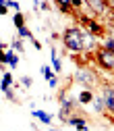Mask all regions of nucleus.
Wrapping results in <instances>:
<instances>
[{"mask_svg": "<svg viewBox=\"0 0 114 131\" xmlns=\"http://www.w3.org/2000/svg\"><path fill=\"white\" fill-rule=\"evenodd\" d=\"M31 119H35V121H40L44 125H52L54 123V117H52L50 112L42 110V108H33V110H31Z\"/></svg>", "mask_w": 114, "mask_h": 131, "instance_id": "0eeeda50", "label": "nucleus"}, {"mask_svg": "<svg viewBox=\"0 0 114 131\" xmlns=\"http://www.w3.org/2000/svg\"><path fill=\"white\" fill-rule=\"evenodd\" d=\"M50 69H52V73H54V75H60V71H62V60H60V56L52 58V64H50Z\"/></svg>", "mask_w": 114, "mask_h": 131, "instance_id": "f3484780", "label": "nucleus"}, {"mask_svg": "<svg viewBox=\"0 0 114 131\" xmlns=\"http://www.w3.org/2000/svg\"><path fill=\"white\" fill-rule=\"evenodd\" d=\"M89 106L93 108L95 114H104V112H106V106H104V98H102V94H93V100H91Z\"/></svg>", "mask_w": 114, "mask_h": 131, "instance_id": "1a4fd4ad", "label": "nucleus"}, {"mask_svg": "<svg viewBox=\"0 0 114 131\" xmlns=\"http://www.w3.org/2000/svg\"><path fill=\"white\" fill-rule=\"evenodd\" d=\"M102 98H104L106 114H108V119H110L112 112H114V90H112V83H110V81H108L106 85H102Z\"/></svg>", "mask_w": 114, "mask_h": 131, "instance_id": "39448f33", "label": "nucleus"}, {"mask_svg": "<svg viewBox=\"0 0 114 131\" xmlns=\"http://www.w3.org/2000/svg\"><path fill=\"white\" fill-rule=\"evenodd\" d=\"M31 42H33V46H35V50L40 52V50H42V42H40L37 38H33V40H31Z\"/></svg>", "mask_w": 114, "mask_h": 131, "instance_id": "b1692460", "label": "nucleus"}, {"mask_svg": "<svg viewBox=\"0 0 114 131\" xmlns=\"http://www.w3.org/2000/svg\"><path fill=\"white\" fill-rule=\"evenodd\" d=\"M56 56H58V48L52 46V48H50V58H56Z\"/></svg>", "mask_w": 114, "mask_h": 131, "instance_id": "393cba45", "label": "nucleus"}, {"mask_svg": "<svg viewBox=\"0 0 114 131\" xmlns=\"http://www.w3.org/2000/svg\"><path fill=\"white\" fill-rule=\"evenodd\" d=\"M12 85H15L12 73H10V71H4L2 77H0V92H4V90H8V88H12Z\"/></svg>", "mask_w": 114, "mask_h": 131, "instance_id": "9b49d317", "label": "nucleus"}, {"mask_svg": "<svg viewBox=\"0 0 114 131\" xmlns=\"http://www.w3.org/2000/svg\"><path fill=\"white\" fill-rule=\"evenodd\" d=\"M4 54H6V64H8L10 69H17V67H19V60H21V56H19V54H15V52L10 50V48H6V50H4Z\"/></svg>", "mask_w": 114, "mask_h": 131, "instance_id": "9d476101", "label": "nucleus"}, {"mask_svg": "<svg viewBox=\"0 0 114 131\" xmlns=\"http://www.w3.org/2000/svg\"><path fill=\"white\" fill-rule=\"evenodd\" d=\"M19 85H21V88H25V90H27V88H31V85H33V79H31V77H29V75H23V77H21V79H19Z\"/></svg>", "mask_w": 114, "mask_h": 131, "instance_id": "6ab92c4d", "label": "nucleus"}, {"mask_svg": "<svg viewBox=\"0 0 114 131\" xmlns=\"http://www.w3.org/2000/svg\"><path fill=\"white\" fill-rule=\"evenodd\" d=\"M67 125H71V127H75L77 131H87L89 129V123L81 117V114H75V117H71L69 121H67Z\"/></svg>", "mask_w": 114, "mask_h": 131, "instance_id": "6e6552de", "label": "nucleus"}, {"mask_svg": "<svg viewBox=\"0 0 114 131\" xmlns=\"http://www.w3.org/2000/svg\"><path fill=\"white\" fill-rule=\"evenodd\" d=\"M2 94H4V98H6L8 102H12V104H21V102H19V98H17V92H15V88H8V90H4Z\"/></svg>", "mask_w": 114, "mask_h": 131, "instance_id": "dca6fc26", "label": "nucleus"}, {"mask_svg": "<svg viewBox=\"0 0 114 131\" xmlns=\"http://www.w3.org/2000/svg\"><path fill=\"white\" fill-rule=\"evenodd\" d=\"M4 71H6V69H4V67H2V64H0V73H4Z\"/></svg>", "mask_w": 114, "mask_h": 131, "instance_id": "cd10ccee", "label": "nucleus"}, {"mask_svg": "<svg viewBox=\"0 0 114 131\" xmlns=\"http://www.w3.org/2000/svg\"><path fill=\"white\" fill-rule=\"evenodd\" d=\"M71 114H73L71 110H67V108H60V110H58V121H60V123H64V125H67V121L71 119Z\"/></svg>", "mask_w": 114, "mask_h": 131, "instance_id": "a211bd4d", "label": "nucleus"}, {"mask_svg": "<svg viewBox=\"0 0 114 131\" xmlns=\"http://www.w3.org/2000/svg\"><path fill=\"white\" fill-rule=\"evenodd\" d=\"M25 21H27V17H25L23 13H15V15H12V25L17 27V29H19V27H23V25H27Z\"/></svg>", "mask_w": 114, "mask_h": 131, "instance_id": "2eb2a0df", "label": "nucleus"}, {"mask_svg": "<svg viewBox=\"0 0 114 131\" xmlns=\"http://www.w3.org/2000/svg\"><path fill=\"white\" fill-rule=\"evenodd\" d=\"M58 81H60V79H58V75H52L50 79H48V85H50L52 90H56V88H58Z\"/></svg>", "mask_w": 114, "mask_h": 131, "instance_id": "4be33fe9", "label": "nucleus"}, {"mask_svg": "<svg viewBox=\"0 0 114 131\" xmlns=\"http://www.w3.org/2000/svg\"><path fill=\"white\" fill-rule=\"evenodd\" d=\"M93 90H85V88H81L79 90V94L75 96V100H77V104L79 106H89L91 104V100H93Z\"/></svg>", "mask_w": 114, "mask_h": 131, "instance_id": "423d86ee", "label": "nucleus"}, {"mask_svg": "<svg viewBox=\"0 0 114 131\" xmlns=\"http://www.w3.org/2000/svg\"><path fill=\"white\" fill-rule=\"evenodd\" d=\"M50 40H52V42H56V40H60V36H58V34H50Z\"/></svg>", "mask_w": 114, "mask_h": 131, "instance_id": "a878e982", "label": "nucleus"}, {"mask_svg": "<svg viewBox=\"0 0 114 131\" xmlns=\"http://www.w3.org/2000/svg\"><path fill=\"white\" fill-rule=\"evenodd\" d=\"M8 48H10L15 54H19V56H23V52H25V44H23V40H19V38H15Z\"/></svg>", "mask_w": 114, "mask_h": 131, "instance_id": "f8f14e48", "label": "nucleus"}, {"mask_svg": "<svg viewBox=\"0 0 114 131\" xmlns=\"http://www.w3.org/2000/svg\"><path fill=\"white\" fill-rule=\"evenodd\" d=\"M42 75L46 77V79H50L54 73H52V69H50V64H44V67H42Z\"/></svg>", "mask_w": 114, "mask_h": 131, "instance_id": "412c9836", "label": "nucleus"}, {"mask_svg": "<svg viewBox=\"0 0 114 131\" xmlns=\"http://www.w3.org/2000/svg\"><path fill=\"white\" fill-rule=\"evenodd\" d=\"M4 4L8 10H15V13H21V4L19 2H15V0H4Z\"/></svg>", "mask_w": 114, "mask_h": 131, "instance_id": "aec40b11", "label": "nucleus"}, {"mask_svg": "<svg viewBox=\"0 0 114 131\" xmlns=\"http://www.w3.org/2000/svg\"><path fill=\"white\" fill-rule=\"evenodd\" d=\"M73 83L85 88V90H95L97 85H100V77L95 75V71L91 67L81 64V67H77L75 73H73Z\"/></svg>", "mask_w": 114, "mask_h": 131, "instance_id": "f257e3e1", "label": "nucleus"}, {"mask_svg": "<svg viewBox=\"0 0 114 131\" xmlns=\"http://www.w3.org/2000/svg\"><path fill=\"white\" fill-rule=\"evenodd\" d=\"M64 48H67V52L69 54H79V52H83V48H81V29L79 27H69V29H64L62 31V36H60Z\"/></svg>", "mask_w": 114, "mask_h": 131, "instance_id": "f03ea898", "label": "nucleus"}, {"mask_svg": "<svg viewBox=\"0 0 114 131\" xmlns=\"http://www.w3.org/2000/svg\"><path fill=\"white\" fill-rule=\"evenodd\" d=\"M4 48H6V46L2 44V40H0V54H2V52H4Z\"/></svg>", "mask_w": 114, "mask_h": 131, "instance_id": "bb28decb", "label": "nucleus"}, {"mask_svg": "<svg viewBox=\"0 0 114 131\" xmlns=\"http://www.w3.org/2000/svg\"><path fill=\"white\" fill-rule=\"evenodd\" d=\"M93 54H95V60H97V64H100L102 69H106V71H112L114 69V52L100 50V48H97Z\"/></svg>", "mask_w": 114, "mask_h": 131, "instance_id": "20e7f679", "label": "nucleus"}, {"mask_svg": "<svg viewBox=\"0 0 114 131\" xmlns=\"http://www.w3.org/2000/svg\"><path fill=\"white\" fill-rule=\"evenodd\" d=\"M56 6L62 10V15H75L73 13V6H71V0H58Z\"/></svg>", "mask_w": 114, "mask_h": 131, "instance_id": "ddd939ff", "label": "nucleus"}, {"mask_svg": "<svg viewBox=\"0 0 114 131\" xmlns=\"http://www.w3.org/2000/svg\"><path fill=\"white\" fill-rule=\"evenodd\" d=\"M17 38L19 40H33V34H31V29L27 25H23V27L17 29Z\"/></svg>", "mask_w": 114, "mask_h": 131, "instance_id": "4468645a", "label": "nucleus"}, {"mask_svg": "<svg viewBox=\"0 0 114 131\" xmlns=\"http://www.w3.org/2000/svg\"><path fill=\"white\" fill-rule=\"evenodd\" d=\"M0 15H2V17H4V15H8V8H6V4L2 2V0H0Z\"/></svg>", "mask_w": 114, "mask_h": 131, "instance_id": "5701e85b", "label": "nucleus"}, {"mask_svg": "<svg viewBox=\"0 0 114 131\" xmlns=\"http://www.w3.org/2000/svg\"><path fill=\"white\" fill-rule=\"evenodd\" d=\"M58 104H60V108H67V110H71L73 114H75V110L81 108V106L77 104V100H75V96L71 94V88H64V90L58 92Z\"/></svg>", "mask_w": 114, "mask_h": 131, "instance_id": "7ed1b4c3", "label": "nucleus"}]
</instances>
